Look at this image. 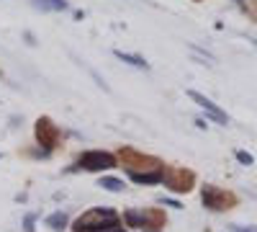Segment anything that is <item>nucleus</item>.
Returning a JSON list of instances; mask_svg holds the SVG:
<instances>
[{
  "mask_svg": "<svg viewBox=\"0 0 257 232\" xmlns=\"http://www.w3.org/2000/svg\"><path fill=\"white\" fill-rule=\"evenodd\" d=\"M121 227V219L113 209H103V206H95L90 212H85L75 224H72V232H113Z\"/></svg>",
  "mask_w": 257,
  "mask_h": 232,
  "instance_id": "1",
  "label": "nucleus"
},
{
  "mask_svg": "<svg viewBox=\"0 0 257 232\" xmlns=\"http://www.w3.org/2000/svg\"><path fill=\"white\" fill-rule=\"evenodd\" d=\"M118 160L113 152H105V150H85L80 158H77V168L88 173H103V171H111L116 168Z\"/></svg>",
  "mask_w": 257,
  "mask_h": 232,
  "instance_id": "2",
  "label": "nucleus"
},
{
  "mask_svg": "<svg viewBox=\"0 0 257 232\" xmlns=\"http://www.w3.org/2000/svg\"><path fill=\"white\" fill-rule=\"evenodd\" d=\"M201 201H203L206 209H211V212H224V209H229L237 199H234V194L224 191V188L206 183V186H203V191H201Z\"/></svg>",
  "mask_w": 257,
  "mask_h": 232,
  "instance_id": "3",
  "label": "nucleus"
},
{
  "mask_svg": "<svg viewBox=\"0 0 257 232\" xmlns=\"http://www.w3.org/2000/svg\"><path fill=\"white\" fill-rule=\"evenodd\" d=\"M57 139H59V129H57V124L49 119V116H41L39 121H36V142L44 147L41 150V155H49L54 147H57Z\"/></svg>",
  "mask_w": 257,
  "mask_h": 232,
  "instance_id": "4",
  "label": "nucleus"
},
{
  "mask_svg": "<svg viewBox=\"0 0 257 232\" xmlns=\"http://www.w3.org/2000/svg\"><path fill=\"white\" fill-rule=\"evenodd\" d=\"M188 96L198 103V106L206 111V119H211V121H216V124H221V126H226L229 124V116H226V111L224 109H219L216 103H213L211 98H206L203 93H198V91H188Z\"/></svg>",
  "mask_w": 257,
  "mask_h": 232,
  "instance_id": "5",
  "label": "nucleus"
},
{
  "mask_svg": "<svg viewBox=\"0 0 257 232\" xmlns=\"http://www.w3.org/2000/svg\"><path fill=\"white\" fill-rule=\"evenodd\" d=\"M123 222L128 227H157L160 217L152 214V212H137V209H128V212H123Z\"/></svg>",
  "mask_w": 257,
  "mask_h": 232,
  "instance_id": "6",
  "label": "nucleus"
},
{
  "mask_svg": "<svg viewBox=\"0 0 257 232\" xmlns=\"http://www.w3.org/2000/svg\"><path fill=\"white\" fill-rule=\"evenodd\" d=\"M128 178L139 186H155V183H162L165 178V171L162 168H155V171H147V173H139V171H128Z\"/></svg>",
  "mask_w": 257,
  "mask_h": 232,
  "instance_id": "7",
  "label": "nucleus"
},
{
  "mask_svg": "<svg viewBox=\"0 0 257 232\" xmlns=\"http://www.w3.org/2000/svg\"><path fill=\"white\" fill-rule=\"evenodd\" d=\"M162 183L167 186V188H173V191H190V183H193V176L190 173H185V171H178V178H170V176H165L162 178Z\"/></svg>",
  "mask_w": 257,
  "mask_h": 232,
  "instance_id": "8",
  "label": "nucleus"
},
{
  "mask_svg": "<svg viewBox=\"0 0 257 232\" xmlns=\"http://www.w3.org/2000/svg\"><path fill=\"white\" fill-rule=\"evenodd\" d=\"M113 54H116L121 62H126V65L137 67V70H149V62H147L144 57H139V54H128V52H121V49H116Z\"/></svg>",
  "mask_w": 257,
  "mask_h": 232,
  "instance_id": "9",
  "label": "nucleus"
},
{
  "mask_svg": "<svg viewBox=\"0 0 257 232\" xmlns=\"http://www.w3.org/2000/svg\"><path fill=\"white\" fill-rule=\"evenodd\" d=\"M98 186L100 188H105V191H113V194H118V191H123V181L121 178H113V176H103L100 181H98Z\"/></svg>",
  "mask_w": 257,
  "mask_h": 232,
  "instance_id": "10",
  "label": "nucleus"
},
{
  "mask_svg": "<svg viewBox=\"0 0 257 232\" xmlns=\"http://www.w3.org/2000/svg\"><path fill=\"white\" fill-rule=\"evenodd\" d=\"M34 3H36L41 11H67V8H70L67 0H34Z\"/></svg>",
  "mask_w": 257,
  "mask_h": 232,
  "instance_id": "11",
  "label": "nucleus"
},
{
  "mask_svg": "<svg viewBox=\"0 0 257 232\" xmlns=\"http://www.w3.org/2000/svg\"><path fill=\"white\" fill-rule=\"evenodd\" d=\"M67 222H70V219H67V214H64V212H54V214L47 217V224H49L52 229H57V232L67 227Z\"/></svg>",
  "mask_w": 257,
  "mask_h": 232,
  "instance_id": "12",
  "label": "nucleus"
},
{
  "mask_svg": "<svg viewBox=\"0 0 257 232\" xmlns=\"http://www.w3.org/2000/svg\"><path fill=\"white\" fill-rule=\"evenodd\" d=\"M36 219H39L36 214H26V217H24V232H34V229H36V227H34Z\"/></svg>",
  "mask_w": 257,
  "mask_h": 232,
  "instance_id": "13",
  "label": "nucleus"
},
{
  "mask_svg": "<svg viewBox=\"0 0 257 232\" xmlns=\"http://www.w3.org/2000/svg\"><path fill=\"white\" fill-rule=\"evenodd\" d=\"M237 160H239L242 165H252V163H254V158H252L249 152H244V150H237Z\"/></svg>",
  "mask_w": 257,
  "mask_h": 232,
  "instance_id": "14",
  "label": "nucleus"
},
{
  "mask_svg": "<svg viewBox=\"0 0 257 232\" xmlns=\"http://www.w3.org/2000/svg\"><path fill=\"white\" fill-rule=\"evenodd\" d=\"M157 201H160V204H165V206H173V209H183V204H180V201H175V199H165V196H162V199H157Z\"/></svg>",
  "mask_w": 257,
  "mask_h": 232,
  "instance_id": "15",
  "label": "nucleus"
},
{
  "mask_svg": "<svg viewBox=\"0 0 257 232\" xmlns=\"http://www.w3.org/2000/svg\"><path fill=\"white\" fill-rule=\"evenodd\" d=\"M229 232H257V227H242V224H231Z\"/></svg>",
  "mask_w": 257,
  "mask_h": 232,
  "instance_id": "16",
  "label": "nucleus"
},
{
  "mask_svg": "<svg viewBox=\"0 0 257 232\" xmlns=\"http://www.w3.org/2000/svg\"><path fill=\"white\" fill-rule=\"evenodd\" d=\"M196 126H198V129H206L208 124H206V119H196Z\"/></svg>",
  "mask_w": 257,
  "mask_h": 232,
  "instance_id": "17",
  "label": "nucleus"
},
{
  "mask_svg": "<svg viewBox=\"0 0 257 232\" xmlns=\"http://www.w3.org/2000/svg\"><path fill=\"white\" fill-rule=\"evenodd\" d=\"M113 232H126V229H123V227H118V229H113Z\"/></svg>",
  "mask_w": 257,
  "mask_h": 232,
  "instance_id": "18",
  "label": "nucleus"
},
{
  "mask_svg": "<svg viewBox=\"0 0 257 232\" xmlns=\"http://www.w3.org/2000/svg\"><path fill=\"white\" fill-rule=\"evenodd\" d=\"M252 44H254V49H257V41H252Z\"/></svg>",
  "mask_w": 257,
  "mask_h": 232,
  "instance_id": "19",
  "label": "nucleus"
},
{
  "mask_svg": "<svg viewBox=\"0 0 257 232\" xmlns=\"http://www.w3.org/2000/svg\"><path fill=\"white\" fill-rule=\"evenodd\" d=\"M237 3H244V0H237Z\"/></svg>",
  "mask_w": 257,
  "mask_h": 232,
  "instance_id": "20",
  "label": "nucleus"
}]
</instances>
